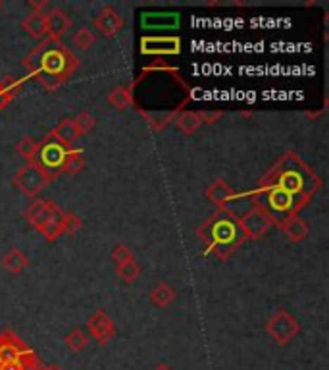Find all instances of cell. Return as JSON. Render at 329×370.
Wrapping results in <instances>:
<instances>
[{"label": "cell", "instance_id": "6da1fadb", "mask_svg": "<svg viewBox=\"0 0 329 370\" xmlns=\"http://www.w3.org/2000/svg\"><path fill=\"white\" fill-rule=\"evenodd\" d=\"M322 189V180L299 154L285 153L271 166L256 191L250 193L252 204H260L270 212L273 224H281L310 203Z\"/></svg>", "mask_w": 329, "mask_h": 370}, {"label": "cell", "instance_id": "7a4b0ae2", "mask_svg": "<svg viewBox=\"0 0 329 370\" xmlns=\"http://www.w3.org/2000/svg\"><path fill=\"white\" fill-rule=\"evenodd\" d=\"M23 68L35 75V80L46 91L62 87L73 72L79 68V58L62 41H52L44 37L35 49L23 58Z\"/></svg>", "mask_w": 329, "mask_h": 370}, {"label": "cell", "instance_id": "3957f363", "mask_svg": "<svg viewBox=\"0 0 329 370\" xmlns=\"http://www.w3.org/2000/svg\"><path fill=\"white\" fill-rule=\"evenodd\" d=\"M198 238L205 241L208 253L226 261L243 245L245 235L239 226V216L229 209H218L205 224L197 230Z\"/></svg>", "mask_w": 329, "mask_h": 370}, {"label": "cell", "instance_id": "277c9868", "mask_svg": "<svg viewBox=\"0 0 329 370\" xmlns=\"http://www.w3.org/2000/svg\"><path fill=\"white\" fill-rule=\"evenodd\" d=\"M25 220L35 230L43 233L46 241H56L60 235H64L66 230V212L52 201H41L37 199L23 212Z\"/></svg>", "mask_w": 329, "mask_h": 370}, {"label": "cell", "instance_id": "5b68a950", "mask_svg": "<svg viewBox=\"0 0 329 370\" xmlns=\"http://www.w3.org/2000/svg\"><path fill=\"white\" fill-rule=\"evenodd\" d=\"M56 180L51 172H46L37 160H31V162H25L18 172L14 174V185L23 195L30 197V199H37V195L43 191L49 183H52Z\"/></svg>", "mask_w": 329, "mask_h": 370}, {"label": "cell", "instance_id": "8992f818", "mask_svg": "<svg viewBox=\"0 0 329 370\" xmlns=\"http://www.w3.org/2000/svg\"><path fill=\"white\" fill-rule=\"evenodd\" d=\"M299 332L300 324L285 309H278L266 322V334L270 335L278 345H287Z\"/></svg>", "mask_w": 329, "mask_h": 370}, {"label": "cell", "instance_id": "52a82bcc", "mask_svg": "<svg viewBox=\"0 0 329 370\" xmlns=\"http://www.w3.org/2000/svg\"><path fill=\"white\" fill-rule=\"evenodd\" d=\"M239 226H241V232L245 235V240H260L262 235L268 233L273 224L270 212L266 211L260 204H252L247 211L239 216Z\"/></svg>", "mask_w": 329, "mask_h": 370}, {"label": "cell", "instance_id": "ba28073f", "mask_svg": "<svg viewBox=\"0 0 329 370\" xmlns=\"http://www.w3.org/2000/svg\"><path fill=\"white\" fill-rule=\"evenodd\" d=\"M67 151H70L67 147H64L52 135H49L43 143H39V153H37L35 160L46 172H51L54 178H58L62 174V164L66 160Z\"/></svg>", "mask_w": 329, "mask_h": 370}, {"label": "cell", "instance_id": "9c48e42d", "mask_svg": "<svg viewBox=\"0 0 329 370\" xmlns=\"http://www.w3.org/2000/svg\"><path fill=\"white\" fill-rule=\"evenodd\" d=\"M35 351L27 347L12 330H6L0 334V369L6 364L23 363L25 359H30Z\"/></svg>", "mask_w": 329, "mask_h": 370}, {"label": "cell", "instance_id": "30bf717a", "mask_svg": "<svg viewBox=\"0 0 329 370\" xmlns=\"http://www.w3.org/2000/svg\"><path fill=\"white\" fill-rule=\"evenodd\" d=\"M87 332L98 345H108L116 338V324L106 312L96 311L87 319Z\"/></svg>", "mask_w": 329, "mask_h": 370}, {"label": "cell", "instance_id": "8fae6325", "mask_svg": "<svg viewBox=\"0 0 329 370\" xmlns=\"http://www.w3.org/2000/svg\"><path fill=\"white\" fill-rule=\"evenodd\" d=\"M141 52L143 54H179L181 52V41L177 37H145L141 41Z\"/></svg>", "mask_w": 329, "mask_h": 370}, {"label": "cell", "instance_id": "7c38bea8", "mask_svg": "<svg viewBox=\"0 0 329 370\" xmlns=\"http://www.w3.org/2000/svg\"><path fill=\"white\" fill-rule=\"evenodd\" d=\"M93 23H95L96 30L101 31L104 37H114L124 30V18H122L120 12L114 10L112 6H104L103 10L96 14Z\"/></svg>", "mask_w": 329, "mask_h": 370}, {"label": "cell", "instance_id": "4fadbf2b", "mask_svg": "<svg viewBox=\"0 0 329 370\" xmlns=\"http://www.w3.org/2000/svg\"><path fill=\"white\" fill-rule=\"evenodd\" d=\"M44 16H46V37L52 41H60L62 35L72 27L70 16L60 8H51Z\"/></svg>", "mask_w": 329, "mask_h": 370}, {"label": "cell", "instance_id": "5bb4252c", "mask_svg": "<svg viewBox=\"0 0 329 370\" xmlns=\"http://www.w3.org/2000/svg\"><path fill=\"white\" fill-rule=\"evenodd\" d=\"M206 197L212 204H216L218 209H226L227 204L231 203V199L235 197L233 189L227 185L224 180H216V182L206 189Z\"/></svg>", "mask_w": 329, "mask_h": 370}, {"label": "cell", "instance_id": "9a60e30c", "mask_svg": "<svg viewBox=\"0 0 329 370\" xmlns=\"http://www.w3.org/2000/svg\"><path fill=\"white\" fill-rule=\"evenodd\" d=\"M22 27L30 37L37 41H43L46 37V16L44 12H31L22 20Z\"/></svg>", "mask_w": 329, "mask_h": 370}, {"label": "cell", "instance_id": "2e32d148", "mask_svg": "<svg viewBox=\"0 0 329 370\" xmlns=\"http://www.w3.org/2000/svg\"><path fill=\"white\" fill-rule=\"evenodd\" d=\"M279 228H281V232L285 233L292 243H299V241L307 240L308 224L300 216L287 218V220H283V222L279 224Z\"/></svg>", "mask_w": 329, "mask_h": 370}, {"label": "cell", "instance_id": "e0dca14e", "mask_svg": "<svg viewBox=\"0 0 329 370\" xmlns=\"http://www.w3.org/2000/svg\"><path fill=\"white\" fill-rule=\"evenodd\" d=\"M2 266L12 272V274H20L22 270H25L30 266V259L27 254L22 253L20 249H10L8 253L2 254Z\"/></svg>", "mask_w": 329, "mask_h": 370}, {"label": "cell", "instance_id": "ac0fdd59", "mask_svg": "<svg viewBox=\"0 0 329 370\" xmlns=\"http://www.w3.org/2000/svg\"><path fill=\"white\" fill-rule=\"evenodd\" d=\"M51 135L56 139L58 143H62L64 147H67V149H72L73 141L79 137V135H77V131H75V128H73L72 120H62V122H60L54 130H52Z\"/></svg>", "mask_w": 329, "mask_h": 370}, {"label": "cell", "instance_id": "d6986e66", "mask_svg": "<svg viewBox=\"0 0 329 370\" xmlns=\"http://www.w3.org/2000/svg\"><path fill=\"white\" fill-rule=\"evenodd\" d=\"M176 290L172 288V285H168V283H158V285H154L153 291H150V301H153L154 307H160V309H164V307H169L172 305V301L176 299Z\"/></svg>", "mask_w": 329, "mask_h": 370}, {"label": "cell", "instance_id": "ffe728a7", "mask_svg": "<svg viewBox=\"0 0 329 370\" xmlns=\"http://www.w3.org/2000/svg\"><path fill=\"white\" fill-rule=\"evenodd\" d=\"M20 89H22L20 81H15L14 78H10V75L0 80V112L6 109L10 102L14 101V97L18 94Z\"/></svg>", "mask_w": 329, "mask_h": 370}, {"label": "cell", "instance_id": "44dd1931", "mask_svg": "<svg viewBox=\"0 0 329 370\" xmlns=\"http://www.w3.org/2000/svg\"><path fill=\"white\" fill-rule=\"evenodd\" d=\"M85 168V159H83V151L81 149H70L66 154V160L62 164V174L75 175L79 174Z\"/></svg>", "mask_w": 329, "mask_h": 370}, {"label": "cell", "instance_id": "7402d4cb", "mask_svg": "<svg viewBox=\"0 0 329 370\" xmlns=\"http://www.w3.org/2000/svg\"><path fill=\"white\" fill-rule=\"evenodd\" d=\"M108 104L114 106L116 110H125L127 106L133 104V93L131 89L120 85V87L112 89V93L108 94Z\"/></svg>", "mask_w": 329, "mask_h": 370}, {"label": "cell", "instance_id": "603a6c76", "mask_svg": "<svg viewBox=\"0 0 329 370\" xmlns=\"http://www.w3.org/2000/svg\"><path fill=\"white\" fill-rule=\"evenodd\" d=\"M15 153L20 154L23 160H27V162L35 160L37 153H39V141H35L30 135H25V137H22L15 143Z\"/></svg>", "mask_w": 329, "mask_h": 370}, {"label": "cell", "instance_id": "cb8c5ba5", "mask_svg": "<svg viewBox=\"0 0 329 370\" xmlns=\"http://www.w3.org/2000/svg\"><path fill=\"white\" fill-rule=\"evenodd\" d=\"M176 125L183 131V133L191 135V133H195V131H197L202 123H200V120H198L197 112L185 110V112H181V114L176 118Z\"/></svg>", "mask_w": 329, "mask_h": 370}, {"label": "cell", "instance_id": "d4e9b609", "mask_svg": "<svg viewBox=\"0 0 329 370\" xmlns=\"http://www.w3.org/2000/svg\"><path fill=\"white\" fill-rule=\"evenodd\" d=\"M64 343H66L67 349H72L73 353H81V351L87 349L89 335L85 334L83 330H79V328H75V330H72V332L64 338Z\"/></svg>", "mask_w": 329, "mask_h": 370}, {"label": "cell", "instance_id": "484cf974", "mask_svg": "<svg viewBox=\"0 0 329 370\" xmlns=\"http://www.w3.org/2000/svg\"><path fill=\"white\" fill-rule=\"evenodd\" d=\"M73 128H75V131H77V135H87V133H91V131L95 130L96 125V120L89 112H79L77 116L73 118L72 120Z\"/></svg>", "mask_w": 329, "mask_h": 370}, {"label": "cell", "instance_id": "4316f807", "mask_svg": "<svg viewBox=\"0 0 329 370\" xmlns=\"http://www.w3.org/2000/svg\"><path fill=\"white\" fill-rule=\"evenodd\" d=\"M116 272H117V276L122 278L124 282L133 283L135 280H137V278L141 276V266L137 261L125 262V264H122V266H116Z\"/></svg>", "mask_w": 329, "mask_h": 370}, {"label": "cell", "instance_id": "83f0119b", "mask_svg": "<svg viewBox=\"0 0 329 370\" xmlns=\"http://www.w3.org/2000/svg\"><path fill=\"white\" fill-rule=\"evenodd\" d=\"M96 37L93 31L89 30V27H81L79 31H75V35H73V44L81 49V51H87L91 49L93 44H95Z\"/></svg>", "mask_w": 329, "mask_h": 370}, {"label": "cell", "instance_id": "f1b7e54d", "mask_svg": "<svg viewBox=\"0 0 329 370\" xmlns=\"http://www.w3.org/2000/svg\"><path fill=\"white\" fill-rule=\"evenodd\" d=\"M112 261L116 266H122L125 262H131L135 261V257H133L131 249L125 245H116L114 247V251H112Z\"/></svg>", "mask_w": 329, "mask_h": 370}, {"label": "cell", "instance_id": "f546056e", "mask_svg": "<svg viewBox=\"0 0 329 370\" xmlns=\"http://www.w3.org/2000/svg\"><path fill=\"white\" fill-rule=\"evenodd\" d=\"M81 228V220L79 216L75 214V212H66V230H64V233H75L77 230Z\"/></svg>", "mask_w": 329, "mask_h": 370}, {"label": "cell", "instance_id": "4dcf8cb0", "mask_svg": "<svg viewBox=\"0 0 329 370\" xmlns=\"http://www.w3.org/2000/svg\"><path fill=\"white\" fill-rule=\"evenodd\" d=\"M22 370H44V364L41 363V359L33 353L30 359H25V361H23Z\"/></svg>", "mask_w": 329, "mask_h": 370}, {"label": "cell", "instance_id": "1f68e13d", "mask_svg": "<svg viewBox=\"0 0 329 370\" xmlns=\"http://www.w3.org/2000/svg\"><path fill=\"white\" fill-rule=\"evenodd\" d=\"M200 123H214L218 118H221V112H197Z\"/></svg>", "mask_w": 329, "mask_h": 370}, {"label": "cell", "instance_id": "d6a6232c", "mask_svg": "<svg viewBox=\"0 0 329 370\" xmlns=\"http://www.w3.org/2000/svg\"><path fill=\"white\" fill-rule=\"evenodd\" d=\"M44 370H64V369H62L58 363H54V364H49V366H44Z\"/></svg>", "mask_w": 329, "mask_h": 370}, {"label": "cell", "instance_id": "836d02e7", "mask_svg": "<svg viewBox=\"0 0 329 370\" xmlns=\"http://www.w3.org/2000/svg\"><path fill=\"white\" fill-rule=\"evenodd\" d=\"M154 370H174V369H172L169 364H158V366H156Z\"/></svg>", "mask_w": 329, "mask_h": 370}, {"label": "cell", "instance_id": "e575fe53", "mask_svg": "<svg viewBox=\"0 0 329 370\" xmlns=\"http://www.w3.org/2000/svg\"><path fill=\"white\" fill-rule=\"evenodd\" d=\"M0 6H2V2H0Z\"/></svg>", "mask_w": 329, "mask_h": 370}]
</instances>
